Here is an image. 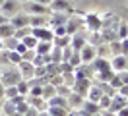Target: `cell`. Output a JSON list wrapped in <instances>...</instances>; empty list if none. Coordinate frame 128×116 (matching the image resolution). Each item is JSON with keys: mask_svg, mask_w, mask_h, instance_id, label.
Listing matches in <instances>:
<instances>
[{"mask_svg": "<svg viewBox=\"0 0 128 116\" xmlns=\"http://www.w3.org/2000/svg\"><path fill=\"white\" fill-rule=\"evenodd\" d=\"M91 79H86V77H82V79H76L72 85V93H78V95H82V97H86L89 91V87H91Z\"/></svg>", "mask_w": 128, "mask_h": 116, "instance_id": "obj_1", "label": "cell"}, {"mask_svg": "<svg viewBox=\"0 0 128 116\" xmlns=\"http://www.w3.org/2000/svg\"><path fill=\"white\" fill-rule=\"evenodd\" d=\"M111 70L112 72H124L128 70V56L124 54H116L111 58Z\"/></svg>", "mask_w": 128, "mask_h": 116, "instance_id": "obj_2", "label": "cell"}, {"mask_svg": "<svg viewBox=\"0 0 128 116\" xmlns=\"http://www.w3.org/2000/svg\"><path fill=\"white\" fill-rule=\"evenodd\" d=\"M0 81H2V85H4V87H12V85H18L20 81H22V76H20V72L10 70V72H6V74H2Z\"/></svg>", "mask_w": 128, "mask_h": 116, "instance_id": "obj_3", "label": "cell"}, {"mask_svg": "<svg viewBox=\"0 0 128 116\" xmlns=\"http://www.w3.org/2000/svg\"><path fill=\"white\" fill-rule=\"evenodd\" d=\"M78 52H80L82 64H91V62L95 60V56H97V48L91 46V45H86L82 50H78Z\"/></svg>", "mask_w": 128, "mask_h": 116, "instance_id": "obj_4", "label": "cell"}, {"mask_svg": "<svg viewBox=\"0 0 128 116\" xmlns=\"http://www.w3.org/2000/svg\"><path fill=\"white\" fill-rule=\"evenodd\" d=\"M31 35L37 41H52V37H54L48 27H31Z\"/></svg>", "mask_w": 128, "mask_h": 116, "instance_id": "obj_5", "label": "cell"}, {"mask_svg": "<svg viewBox=\"0 0 128 116\" xmlns=\"http://www.w3.org/2000/svg\"><path fill=\"white\" fill-rule=\"evenodd\" d=\"M10 25L14 27V29H22V27H29V15L25 14H20L18 12L14 17H12V21H10Z\"/></svg>", "mask_w": 128, "mask_h": 116, "instance_id": "obj_6", "label": "cell"}, {"mask_svg": "<svg viewBox=\"0 0 128 116\" xmlns=\"http://www.w3.org/2000/svg\"><path fill=\"white\" fill-rule=\"evenodd\" d=\"M18 68H20L18 72H20L22 79H25V81H27V79H31V77H33V70H35V68H33L31 62H24V60H22L20 64H18Z\"/></svg>", "mask_w": 128, "mask_h": 116, "instance_id": "obj_7", "label": "cell"}, {"mask_svg": "<svg viewBox=\"0 0 128 116\" xmlns=\"http://www.w3.org/2000/svg\"><path fill=\"white\" fill-rule=\"evenodd\" d=\"M78 112L84 116H91V114H95V112H99V107H97V103H91V101H84L82 103V107L78 108Z\"/></svg>", "mask_w": 128, "mask_h": 116, "instance_id": "obj_8", "label": "cell"}, {"mask_svg": "<svg viewBox=\"0 0 128 116\" xmlns=\"http://www.w3.org/2000/svg\"><path fill=\"white\" fill-rule=\"evenodd\" d=\"M80 25H82V19H80V17H78V15H70V19L64 23V29H66L68 35H74V33H78Z\"/></svg>", "mask_w": 128, "mask_h": 116, "instance_id": "obj_9", "label": "cell"}, {"mask_svg": "<svg viewBox=\"0 0 128 116\" xmlns=\"http://www.w3.org/2000/svg\"><path fill=\"white\" fill-rule=\"evenodd\" d=\"M86 45H88V41H86L84 35H80V33L70 35V48H72V50H82Z\"/></svg>", "mask_w": 128, "mask_h": 116, "instance_id": "obj_10", "label": "cell"}, {"mask_svg": "<svg viewBox=\"0 0 128 116\" xmlns=\"http://www.w3.org/2000/svg\"><path fill=\"white\" fill-rule=\"evenodd\" d=\"M86 25H88L91 31H101V29H103V21H101V17H97V15H93V14L86 15Z\"/></svg>", "mask_w": 128, "mask_h": 116, "instance_id": "obj_11", "label": "cell"}, {"mask_svg": "<svg viewBox=\"0 0 128 116\" xmlns=\"http://www.w3.org/2000/svg\"><path fill=\"white\" fill-rule=\"evenodd\" d=\"M27 101V105L31 108H35L37 112H41V110H47V101L43 99V97H31L29 95V99H25Z\"/></svg>", "mask_w": 128, "mask_h": 116, "instance_id": "obj_12", "label": "cell"}, {"mask_svg": "<svg viewBox=\"0 0 128 116\" xmlns=\"http://www.w3.org/2000/svg\"><path fill=\"white\" fill-rule=\"evenodd\" d=\"M128 103H126V99L124 97H120V95H114L111 99V105H109V108L107 110H111V112H118L122 107H126Z\"/></svg>", "mask_w": 128, "mask_h": 116, "instance_id": "obj_13", "label": "cell"}, {"mask_svg": "<svg viewBox=\"0 0 128 116\" xmlns=\"http://www.w3.org/2000/svg\"><path fill=\"white\" fill-rule=\"evenodd\" d=\"M0 8H2L0 14H16L18 8H20V4H18V0H4Z\"/></svg>", "mask_w": 128, "mask_h": 116, "instance_id": "obj_14", "label": "cell"}, {"mask_svg": "<svg viewBox=\"0 0 128 116\" xmlns=\"http://www.w3.org/2000/svg\"><path fill=\"white\" fill-rule=\"evenodd\" d=\"M101 97H103V91H101V87H99V85H91V87H89V91H88V95H86V99L91 101V103H97Z\"/></svg>", "mask_w": 128, "mask_h": 116, "instance_id": "obj_15", "label": "cell"}, {"mask_svg": "<svg viewBox=\"0 0 128 116\" xmlns=\"http://www.w3.org/2000/svg\"><path fill=\"white\" fill-rule=\"evenodd\" d=\"M84 101H86V97H82V95H78V93H70V95L66 97L68 107H72V108H80Z\"/></svg>", "mask_w": 128, "mask_h": 116, "instance_id": "obj_16", "label": "cell"}, {"mask_svg": "<svg viewBox=\"0 0 128 116\" xmlns=\"http://www.w3.org/2000/svg\"><path fill=\"white\" fill-rule=\"evenodd\" d=\"M50 10H52V12H60V14H64V10L70 12V4H68L66 0H50Z\"/></svg>", "mask_w": 128, "mask_h": 116, "instance_id": "obj_17", "label": "cell"}, {"mask_svg": "<svg viewBox=\"0 0 128 116\" xmlns=\"http://www.w3.org/2000/svg\"><path fill=\"white\" fill-rule=\"evenodd\" d=\"M27 10L31 12V15H45L48 12L47 6H43V4H37V2H29L27 4Z\"/></svg>", "mask_w": 128, "mask_h": 116, "instance_id": "obj_18", "label": "cell"}, {"mask_svg": "<svg viewBox=\"0 0 128 116\" xmlns=\"http://www.w3.org/2000/svg\"><path fill=\"white\" fill-rule=\"evenodd\" d=\"M50 48H52V41H39L37 46H35V52L41 54V56H45V54L50 52Z\"/></svg>", "mask_w": 128, "mask_h": 116, "instance_id": "obj_19", "label": "cell"}, {"mask_svg": "<svg viewBox=\"0 0 128 116\" xmlns=\"http://www.w3.org/2000/svg\"><path fill=\"white\" fill-rule=\"evenodd\" d=\"M47 107H62V108H68V103H66L64 97L54 95V97H50V99L47 101Z\"/></svg>", "mask_w": 128, "mask_h": 116, "instance_id": "obj_20", "label": "cell"}, {"mask_svg": "<svg viewBox=\"0 0 128 116\" xmlns=\"http://www.w3.org/2000/svg\"><path fill=\"white\" fill-rule=\"evenodd\" d=\"M54 95H56V87H54V85H50V83L43 85V93H41V97H43L45 101H48L50 97H54Z\"/></svg>", "mask_w": 128, "mask_h": 116, "instance_id": "obj_21", "label": "cell"}, {"mask_svg": "<svg viewBox=\"0 0 128 116\" xmlns=\"http://www.w3.org/2000/svg\"><path fill=\"white\" fill-rule=\"evenodd\" d=\"M14 31L16 29H14L10 23H2V25H0V37H2V41L8 39V37H14Z\"/></svg>", "mask_w": 128, "mask_h": 116, "instance_id": "obj_22", "label": "cell"}, {"mask_svg": "<svg viewBox=\"0 0 128 116\" xmlns=\"http://www.w3.org/2000/svg\"><path fill=\"white\" fill-rule=\"evenodd\" d=\"M47 23L45 15H29V27H43Z\"/></svg>", "mask_w": 128, "mask_h": 116, "instance_id": "obj_23", "label": "cell"}, {"mask_svg": "<svg viewBox=\"0 0 128 116\" xmlns=\"http://www.w3.org/2000/svg\"><path fill=\"white\" fill-rule=\"evenodd\" d=\"M52 43L58 48H64V46L70 45V35H60V37H52Z\"/></svg>", "mask_w": 128, "mask_h": 116, "instance_id": "obj_24", "label": "cell"}, {"mask_svg": "<svg viewBox=\"0 0 128 116\" xmlns=\"http://www.w3.org/2000/svg\"><path fill=\"white\" fill-rule=\"evenodd\" d=\"M47 110L50 116H70V112L62 107H47Z\"/></svg>", "mask_w": 128, "mask_h": 116, "instance_id": "obj_25", "label": "cell"}, {"mask_svg": "<svg viewBox=\"0 0 128 116\" xmlns=\"http://www.w3.org/2000/svg\"><path fill=\"white\" fill-rule=\"evenodd\" d=\"M68 64H70V66H72V68H78V66H80L82 64V58H80V52H78V50H74L72 54H70V58H68Z\"/></svg>", "mask_w": 128, "mask_h": 116, "instance_id": "obj_26", "label": "cell"}, {"mask_svg": "<svg viewBox=\"0 0 128 116\" xmlns=\"http://www.w3.org/2000/svg\"><path fill=\"white\" fill-rule=\"evenodd\" d=\"M88 45H91V46H99V45H103V37H101V33H93L91 37H89V41H88Z\"/></svg>", "mask_w": 128, "mask_h": 116, "instance_id": "obj_27", "label": "cell"}, {"mask_svg": "<svg viewBox=\"0 0 128 116\" xmlns=\"http://www.w3.org/2000/svg\"><path fill=\"white\" fill-rule=\"evenodd\" d=\"M22 43L25 45V48H35L39 41H37V39L33 37V35H27V37H24V39H22Z\"/></svg>", "mask_w": 128, "mask_h": 116, "instance_id": "obj_28", "label": "cell"}, {"mask_svg": "<svg viewBox=\"0 0 128 116\" xmlns=\"http://www.w3.org/2000/svg\"><path fill=\"white\" fill-rule=\"evenodd\" d=\"M16 89H18V93H20V95H24V97H25V95L29 93V83H27L25 79H22V81L16 85Z\"/></svg>", "mask_w": 128, "mask_h": 116, "instance_id": "obj_29", "label": "cell"}, {"mask_svg": "<svg viewBox=\"0 0 128 116\" xmlns=\"http://www.w3.org/2000/svg\"><path fill=\"white\" fill-rule=\"evenodd\" d=\"M70 93H72V89H70L68 85H64V83L56 87V95H58V97H64V99H66V97H68Z\"/></svg>", "mask_w": 128, "mask_h": 116, "instance_id": "obj_30", "label": "cell"}, {"mask_svg": "<svg viewBox=\"0 0 128 116\" xmlns=\"http://www.w3.org/2000/svg\"><path fill=\"white\" fill-rule=\"evenodd\" d=\"M8 62L10 64H20L22 62V54L16 50H8Z\"/></svg>", "mask_w": 128, "mask_h": 116, "instance_id": "obj_31", "label": "cell"}, {"mask_svg": "<svg viewBox=\"0 0 128 116\" xmlns=\"http://www.w3.org/2000/svg\"><path fill=\"white\" fill-rule=\"evenodd\" d=\"M14 107H16V112H20V114H25V112L29 110V105H27V101H25V99L20 101V103H16Z\"/></svg>", "mask_w": 128, "mask_h": 116, "instance_id": "obj_32", "label": "cell"}, {"mask_svg": "<svg viewBox=\"0 0 128 116\" xmlns=\"http://www.w3.org/2000/svg\"><path fill=\"white\" fill-rule=\"evenodd\" d=\"M37 56V52H35V48H27L24 54H22V60L24 62H33V58Z\"/></svg>", "mask_w": 128, "mask_h": 116, "instance_id": "obj_33", "label": "cell"}, {"mask_svg": "<svg viewBox=\"0 0 128 116\" xmlns=\"http://www.w3.org/2000/svg\"><path fill=\"white\" fill-rule=\"evenodd\" d=\"M116 37H118V41H120V39H126V37H128V25L120 23V25H118V33H116Z\"/></svg>", "mask_w": 128, "mask_h": 116, "instance_id": "obj_34", "label": "cell"}, {"mask_svg": "<svg viewBox=\"0 0 128 116\" xmlns=\"http://www.w3.org/2000/svg\"><path fill=\"white\" fill-rule=\"evenodd\" d=\"M116 95H120V97H124V99H128V83L120 85L118 89H116Z\"/></svg>", "mask_w": 128, "mask_h": 116, "instance_id": "obj_35", "label": "cell"}, {"mask_svg": "<svg viewBox=\"0 0 128 116\" xmlns=\"http://www.w3.org/2000/svg\"><path fill=\"white\" fill-rule=\"evenodd\" d=\"M12 112H16V107H14V105H12V103L8 101V103L4 105V116H10Z\"/></svg>", "mask_w": 128, "mask_h": 116, "instance_id": "obj_36", "label": "cell"}, {"mask_svg": "<svg viewBox=\"0 0 128 116\" xmlns=\"http://www.w3.org/2000/svg\"><path fill=\"white\" fill-rule=\"evenodd\" d=\"M120 54L128 56V39H120Z\"/></svg>", "mask_w": 128, "mask_h": 116, "instance_id": "obj_37", "label": "cell"}, {"mask_svg": "<svg viewBox=\"0 0 128 116\" xmlns=\"http://www.w3.org/2000/svg\"><path fill=\"white\" fill-rule=\"evenodd\" d=\"M116 116H128V105H126V107H122V108H120L118 112H116Z\"/></svg>", "mask_w": 128, "mask_h": 116, "instance_id": "obj_38", "label": "cell"}, {"mask_svg": "<svg viewBox=\"0 0 128 116\" xmlns=\"http://www.w3.org/2000/svg\"><path fill=\"white\" fill-rule=\"evenodd\" d=\"M24 116H39V112H37L35 108H31V107H29V110H27V112H25Z\"/></svg>", "mask_w": 128, "mask_h": 116, "instance_id": "obj_39", "label": "cell"}, {"mask_svg": "<svg viewBox=\"0 0 128 116\" xmlns=\"http://www.w3.org/2000/svg\"><path fill=\"white\" fill-rule=\"evenodd\" d=\"M101 116H116V112H111V110H101Z\"/></svg>", "mask_w": 128, "mask_h": 116, "instance_id": "obj_40", "label": "cell"}, {"mask_svg": "<svg viewBox=\"0 0 128 116\" xmlns=\"http://www.w3.org/2000/svg\"><path fill=\"white\" fill-rule=\"evenodd\" d=\"M31 2H37V4H43V6L50 4V0H31Z\"/></svg>", "mask_w": 128, "mask_h": 116, "instance_id": "obj_41", "label": "cell"}, {"mask_svg": "<svg viewBox=\"0 0 128 116\" xmlns=\"http://www.w3.org/2000/svg\"><path fill=\"white\" fill-rule=\"evenodd\" d=\"M4 89H6V87H4L2 81H0V99H4Z\"/></svg>", "mask_w": 128, "mask_h": 116, "instance_id": "obj_42", "label": "cell"}, {"mask_svg": "<svg viewBox=\"0 0 128 116\" xmlns=\"http://www.w3.org/2000/svg\"><path fill=\"white\" fill-rule=\"evenodd\" d=\"M39 116H50V114H48V110H41Z\"/></svg>", "mask_w": 128, "mask_h": 116, "instance_id": "obj_43", "label": "cell"}, {"mask_svg": "<svg viewBox=\"0 0 128 116\" xmlns=\"http://www.w3.org/2000/svg\"><path fill=\"white\" fill-rule=\"evenodd\" d=\"M2 23H6V17H4V14H0V25Z\"/></svg>", "mask_w": 128, "mask_h": 116, "instance_id": "obj_44", "label": "cell"}, {"mask_svg": "<svg viewBox=\"0 0 128 116\" xmlns=\"http://www.w3.org/2000/svg\"><path fill=\"white\" fill-rule=\"evenodd\" d=\"M10 116H24V114H20V112H12Z\"/></svg>", "mask_w": 128, "mask_h": 116, "instance_id": "obj_45", "label": "cell"}, {"mask_svg": "<svg viewBox=\"0 0 128 116\" xmlns=\"http://www.w3.org/2000/svg\"><path fill=\"white\" fill-rule=\"evenodd\" d=\"M70 116H84V114H80V112H72Z\"/></svg>", "mask_w": 128, "mask_h": 116, "instance_id": "obj_46", "label": "cell"}, {"mask_svg": "<svg viewBox=\"0 0 128 116\" xmlns=\"http://www.w3.org/2000/svg\"><path fill=\"white\" fill-rule=\"evenodd\" d=\"M0 50H2V41H0Z\"/></svg>", "mask_w": 128, "mask_h": 116, "instance_id": "obj_47", "label": "cell"}, {"mask_svg": "<svg viewBox=\"0 0 128 116\" xmlns=\"http://www.w3.org/2000/svg\"><path fill=\"white\" fill-rule=\"evenodd\" d=\"M2 2H4V0H0V6H2Z\"/></svg>", "mask_w": 128, "mask_h": 116, "instance_id": "obj_48", "label": "cell"}, {"mask_svg": "<svg viewBox=\"0 0 128 116\" xmlns=\"http://www.w3.org/2000/svg\"><path fill=\"white\" fill-rule=\"evenodd\" d=\"M0 77H2V72H0Z\"/></svg>", "mask_w": 128, "mask_h": 116, "instance_id": "obj_49", "label": "cell"}, {"mask_svg": "<svg viewBox=\"0 0 128 116\" xmlns=\"http://www.w3.org/2000/svg\"><path fill=\"white\" fill-rule=\"evenodd\" d=\"M126 103H128V99H126Z\"/></svg>", "mask_w": 128, "mask_h": 116, "instance_id": "obj_50", "label": "cell"}, {"mask_svg": "<svg viewBox=\"0 0 128 116\" xmlns=\"http://www.w3.org/2000/svg\"><path fill=\"white\" fill-rule=\"evenodd\" d=\"M126 39H128V37H126Z\"/></svg>", "mask_w": 128, "mask_h": 116, "instance_id": "obj_51", "label": "cell"}]
</instances>
